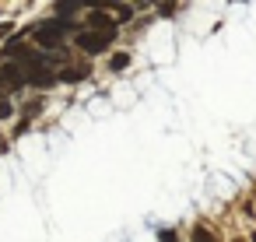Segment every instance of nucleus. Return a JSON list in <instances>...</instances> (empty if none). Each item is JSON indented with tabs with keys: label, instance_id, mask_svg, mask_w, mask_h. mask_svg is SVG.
<instances>
[{
	"label": "nucleus",
	"instance_id": "1",
	"mask_svg": "<svg viewBox=\"0 0 256 242\" xmlns=\"http://www.w3.org/2000/svg\"><path fill=\"white\" fill-rule=\"evenodd\" d=\"M67 32H70V22H67V18H56V22H46V25L36 28V42H39L42 50H56Z\"/></svg>",
	"mask_w": 256,
	"mask_h": 242
},
{
	"label": "nucleus",
	"instance_id": "2",
	"mask_svg": "<svg viewBox=\"0 0 256 242\" xmlns=\"http://www.w3.org/2000/svg\"><path fill=\"white\" fill-rule=\"evenodd\" d=\"M112 39H116V32H78V46L84 50V53H106L109 46H112Z\"/></svg>",
	"mask_w": 256,
	"mask_h": 242
},
{
	"label": "nucleus",
	"instance_id": "3",
	"mask_svg": "<svg viewBox=\"0 0 256 242\" xmlns=\"http://www.w3.org/2000/svg\"><path fill=\"white\" fill-rule=\"evenodd\" d=\"M0 84H4V88H22L25 84V70L18 64H8L4 70H0Z\"/></svg>",
	"mask_w": 256,
	"mask_h": 242
},
{
	"label": "nucleus",
	"instance_id": "4",
	"mask_svg": "<svg viewBox=\"0 0 256 242\" xmlns=\"http://www.w3.org/2000/svg\"><path fill=\"white\" fill-rule=\"evenodd\" d=\"M88 25H92V32H116V22H112L106 11H92Z\"/></svg>",
	"mask_w": 256,
	"mask_h": 242
},
{
	"label": "nucleus",
	"instance_id": "5",
	"mask_svg": "<svg viewBox=\"0 0 256 242\" xmlns=\"http://www.w3.org/2000/svg\"><path fill=\"white\" fill-rule=\"evenodd\" d=\"M25 81H28V84H36V88H50L56 78H53V74H50V67H46V70H32V74H25Z\"/></svg>",
	"mask_w": 256,
	"mask_h": 242
},
{
	"label": "nucleus",
	"instance_id": "6",
	"mask_svg": "<svg viewBox=\"0 0 256 242\" xmlns=\"http://www.w3.org/2000/svg\"><path fill=\"white\" fill-rule=\"evenodd\" d=\"M88 78V67H67L64 74H60V81H70V84H78V81H84Z\"/></svg>",
	"mask_w": 256,
	"mask_h": 242
},
{
	"label": "nucleus",
	"instance_id": "7",
	"mask_svg": "<svg viewBox=\"0 0 256 242\" xmlns=\"http://www.w3.org/2000/svg\"><path fill=\"white\" fill-rule=\"evenodd\" d=\"M109 67H112V70H126V67H130V56H126V53H116V56L109 60Z\"/></svg>",
	"mask_w": 256,
	"mask_h": 242
},
{
	"label": "nucleus",
	"instance_id": "8",
	"mask_svg": "<svg viewBox=\"0 0 256 242\" xmlns=\"http://www.w3.org/2000/svg\"><path fill=\"white\" fill-rule=\"evenodd\" d=\"M193 242H214V235L207 228H193Z\"/></svg>",
	"mask_w": 256,
	"mask_h": 242
},
{
	"label": "nucleus",
	"instance_id": "9",
	"mask_svg": "<svg viewBox=\"0 0 256 242\" xmlns=\"http://www.w3.org/2000/svg\"><path fill=\"white\" fill-rule=\"evenodd\" d=\"M158 242H179V235H176L172 228H162V232H158Z\"/></svg>",
	"mask_w": 256,
	"mask_h": 242
},
{
	"label": "nucleus",
	"instance_id": "10",
	"mask_svg": "<svg viewBox=\"0 0 256 242\" xmlns=\"http://www.w3.org/2000/svg\"><path fill=\"white\" fill-rule=\"evenodd\" d=\"M81 4H56V14H74Z\"/></svg>",
	"mask_w": 256,
	"mask_h": 242
},
{
	"label": "nucleus",
	"instance_id": "11",
	"mask_svg": "<svg viewBox=\"0 0 256 242\" xmlns=\"http://www.w3.org/2000/svg\"><path fill=\"white\" fill-rule=\"evenodd\" d=\"M116 11H120V22H126V18H134V8H130V4H120Z\"/></svg>",
	"mask_w": 256,
	"mask_h": 242
},
{
	"label": "nucleus",
	"instance_id": "12",
	"mask_svg": "<svg viewBox=\"0 0 256 242\" xmlns=\"http://www.w3.org/2000/svg\"><path fill=\"white\" fill-rule=\"evenodd\" d=\"M8 116H11V102L0 95V120H8Z\"/></svg>",
	"mask_w": 256,
	"mask_h": 242
},
{
	"label": "nucleus",
	"instance_id": "13",
	"mask_svg": "<svg viewBox=\"0 0 256 242\" xmlns=\"http://www.w3.org/2000/svg\"><path fill=\"white\" fill-rule=\"evenodd\" d=\"M0 151H4V144H0Z\"/></svg>",
	"mask_w": 256,
	"mask_h": 242
},
{
	"label": "nucleus",
	"instance_id": "14",
	"mask_svg": "<svg viewBox=\"0 0 256 242\" xmlns=\"http://www.w3.org/2000/svg\"><path fill=\"white\" fill-rule=\"evenodd\" d=\"M252 242H256V235H252Z\"/></svg>",
	"mask_w": 256,
	"mask_h": 242
},
{
	"label": "nucleus",
	"instance_id": "15",
	"mask_svg": "<svg viewBox=\"0 0 256 242\" xmlns=\"http://www.w3.org/2000/svg\"><path fill=\"white\" fill-rule=\"evenodd\" d=\"M235 242H242V238H235Z\"/></svg>",
	"mask_w": 256,
	"mask_h": 242
}]
</instances>
